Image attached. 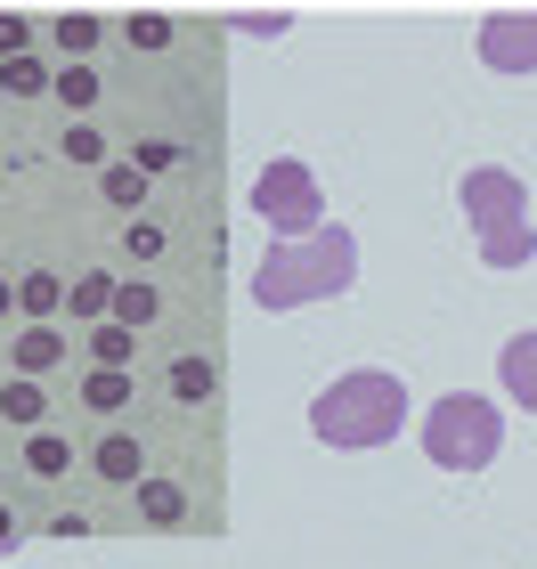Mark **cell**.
Returning <instances> with one entry per match:
<instances>
[{
	"instance_id": "1",
	"label": "cell",
	"mask_w": 537,
	"mask_h": 569,
	"mask_svg": "<svg viewBox=\"0 0 537 569\" xmlns=\"http://www.w3.org/2000/svg\"><path fill=\"white\" fill-rule=\"evenodd\" d=\"M358 277V237L335 220L318 237H294V244H269V261L252 269V301L261 309H310L326 293H350Z\"/></svg>"
},
{
	"instance_id": "2",
	"label": "cell",
	"mask_w": 537,
	"mask_h": 569,
	"mask_svg": "<svg viewBox=\"0 0 537 569\" xmlns=\"http://www.w3.org/2000/svg\"><path fill=\"white\" fill-rule=\"evenodd\" d=\"M399 423H407V382L382 367H350L310 399V439H326V448H382V439H399Z\"/></svg>"
},
{
	"instance_id": "3",
	"label": "cell",
	"mask_w": 537,
	"mask_h": 569,
	"mask_svg": "<svg viewBox=\"0 0 537 569\" xmlns=\"http://www.w3.org/2000/svg\"><path fill=\"white\" fill-rule=\"evenodd\" d=\"M456 203H465L480 261L489 269H529L537 261V228H529V179H514L505 163H473L456 179Z\"/></svg>"
},
{
	"instance_id": "4",
	"label": "cell",
	"mask_w": 537,
	"mask_h": 569,
	"mask_svg": "<svg viewBox=\"0 0 537 569\" xmlns=\"http://www.w3.org/2000/svg\"><path fill=\"white\" fill-rule=\"evenodd\" d=\"M497 448H505V416L480 391H448L424 416V456L440 463V472H489Z\"/></svg>"
},
{
	"instance_id": "5",
	"label": "cell",
	"mask_w": 537,
	"mask_h": 569,
	"mask_svg": "<svg viewBox=\"0 0 537 569\" xmlns=\"http://www.w3.org/2000/svg\"><path fill=\"white\" fill-rule=\"evenodd\" d=\"M252 212H261L277 237H318L326 228V188H318V171L310 163H294V154H277V163L252 179Z\"/></svg>"
},
{
	"instance_id": "6",
	"label": "cell",
	"mask_w": 537,
	"mask_h": 569,
	"mask_svg": "<svg viewBox=\"0 0 537 569\" xmlns=\"http://www.w3.org/2000/svg\"><path fill=\"white\" fill-rule=\"evenodd\" d=\"M480 66L489 73H537V9L480 17Z\"/></svg>"
},
{
	"instance_id": "7",
	"label": "cell",
	"mask_w": 537,
	"mask_h": 569,
	"mask_svg": "<svg viewBox=\"0 0 537 569\" xmlns=\"http://www.w3.org/2000/svg\"><path fill=\"white\" fill-rule=\"evenodd\" d=\"M90 472L107 480V488H139V480H147V448H139L131 431H107V439L90 448Z\"/></svg>"
},
{
	"instance_id": "8",
	"label": "cell",
	"mask_w": 537,
	"mask_h": 569,
	"mask_svg": "<svg viewBox=\"0 0 537 569\" xmlns=\"http://www.w3.org/2000/svg\"><path fill=\"white\" fill-rule=\"evenodd\" d=\"M497 375H505V399L537 416V333H514V342L497 350Z\"/></svg>"
},
{
	"instance_id": "9",
	"label": "cell",
	"mask_w": 537,
	"mask_h": 569,
	"mask_svg": "<svg viewBox=\"0 0 537 569\" xmlns=\"http://www.w3.org/2000/svg\"><path fill=\"white\" fill-rule=\"evenodd\" d=\"M58 358H66V333H58V326H24L17 350H9V367H17V375H49Z\"/></svg>"
},
{
	"instance_id": "10",
	"label": "cell",
	"mask_w": 537,
	"mask_h": 569,
	"mask_svg": "<svg viewBox=\"0 0 537 569\" xmlns=\"http://www.w3.org/2000/svg\"><path fill=\"white\" fill-rule=\"evenodd\" d=\"M66 309H73V318H82V326H107V318H115V277H107V269L73 277V293H66Z\"/></svg>"
},
{
	"instance_id": "11",
	"label": "cell",
	"mask_w": 537,
	"mask_h": 569,
	"mask_svg": "<svg viewBox=\"0 0 537 569\" xmlns=\"http://www.w3.org/2000/svg\"><path fill=\"white\" fill-rule=\"evenodd\" d=\"M131 367H90V382H82V407H98V416H122L131 407Z\"/></svg>"
},
{
	"instance_id": "12",
	"label": "cell",
	"mask_w": 537,
	"mask_h": 569,
	"mask_svg": "<svg viewBox=\"0 0 537 569\" xmlns=\"http://www.w3.org/2000/svg\"><path fill=\"white\" fill-rule=\"evenodd\" d=\"M139 512L156 529H179L188 521V488H171V480H139Z\"/></svg>"
},
{
	"instance_id": "13",
	"label": "cell",
	"mask_w": 537,
	"mask_h": 569,
	"mask_svg": "<svg viewBox=\"0 0 537 569\" xmlns=\"http://www.w3.org/2000/svg\"><path fill=\"white\" fill-rule=\"evenodd\" d=\"M163 318V301L156 293H147V284L131 277V284H115V326H131V333H147V326H156Z\"/></svg>"
},
{
	"instance_id": "14",
	"label": "cell",
	"mask_w": 537,
	"mask_h": 569,
	"mask_svg": "<svg viewBox=\"0 0 537 569\" xmlns=\"http://www.w3.org/2000/svg\"><path fill=\"white\" fill-rule=\"evenodd\" d=\"M17 309H24V318H33V326H49V309H66V284L49 277V269H33V277L17 284Z\"/></svg>"
},
{
	"instance_id": "15",
	"label": "cell",
	"mask_w": 537,
	"mask_h": 569,
	"mask_svg": "<svg viewBox=\"0 0 537 569\" xmlns=\"http://www.w3.org/2000/svg\"><path fill=\"white\" fill-rule=\"evenodd\" d=\"M131 350H139V333L131 326H90V358H98V367H131Z\"/></svg>"
},
{
	"instance_id": "16",
	"label": "cell",
	"mask_w": 537,
	"mask_h": 569,
	"mask_svg": "<svg viewBox=\"0 0 537 569\" xmlns=\"http://www.w3.org/2000/svg\"><path fill=\"white\" fill-rule=\"evenodd\" d=\"M220 391V375H212V358H179V367H171V399H212Z\"/></svg>"
},
{
	"instance_id": "17",
	"label": "cell",
	"mask_w": 537,
	"mask_h": 569,
	"mask_svg": "<svg viewBox=\"0 0 537 569\" xmlns=\"http://www.w3.org/2000/svg\"><path fill=\"white\" fill-rule=\"evenodd\" d=\"M49 90H58V107H66V114H90V107H98V73H90V66H66Z\"/></svg>"
},
{
	"instance_id": "18",
	"label": "cell",
	"mask_w": 537,
	"mask_h": 569,
	"mask_svg": "<svg viewBox=\"0 0 537 569\" xmlns=\"http://www.w3.org/2000/svg\"><path fill=\"white\" fill-rule=\"evenodd\" d=\"M98 188H107V203L131 212V203H147V171L139 163H107V171H98Z\"/></svg>"
},
{
	"instance_id": "19",
	"label": "cell",
	"mask_w": 537,
	"mask_h": 569,
	"mask_svg": "<svg viewBox=\"0 0 537 569\" xmlns=\"http://www.w3.org/2000/svg\"><path fill=\"white\" fill-rule=\"evenodd\" d=\"M0 416H9V423H41V382L33 375L0 382Z\"/></svg>"
},
{
	"instance_id": "20",
	"label": "cell",
	"mask_w": 537,
	"mask_h": 569,
	"mask_svg": "<svg viewBox=\"0 0 537 569\" xmlns=\"http://www.w3.org/2000/svg\"><path fill=\"white\" fill-rule=\"evenodd\" d=\"M0 82H9V90H17V98H41V90H49V82H58V73H49V66H41V58H33V49H24V58H9V66H0Z\"/></svg>"
},
{
	"instance_id": "21",
	"label": "cell",
	"mask_w": 537,
	"mask_h": 569,
	"mask_svg": "<svg viewBox=\"0 0 537 569\" xmlns=\"http://www.w3.org/2000/svg\"><path fill=\"white\" fill-rule=\"evenodd\" d=\"M24 463H33L41 480H58L66 463H73V448H66V439H49V431H33V439H24Z\"/></svg>"
},
{
	"instance_id": "22",
	"label": "cell",
	"mask_w": 537,
	"mask_h": 569,
	"mask_svg": "<svg viewBox=\"0 0 537 569\" xmlns=\"http://www.w3.org/2000/svg\"><path fill=\"white\" fill-rule=\"evenodd\" d=\"M228 24H237V33H252V41H277V33L294 24V9H237Z\"/></svg>"
},
{
	"instance_id": "23",
	"label": "cell",
	"mask_w": 537,
	"mask_h": 569,
	"mask_svg": "<svg viewBox=\"0 0 537 569\" xmlns=\"http://www.w3.org/2000/svg\"><path fill=\"white\" fill-rule=\"evenodd\" d=\"M98 41V17L90 9H73V17H58V49H73V66H82V49Z\"/></svg>"
},
{
	"instance_id": "24",
	"label": "cell",
	"mask_w": 537,
	"mask_h": 569,
	"mask_svg": "<svg viewBox=\"0 0 537 569\" xmlns=\"http://www.w3.org/2000/svg\"><path fill=\"white\" fill-rule=\"evenodd\" d=\"M122 252H131V261H156V252H163V228H147V220H139L131 237H122Z\"/></svg>"
},
{
	"instance_id": "25",
	"label": "cell",
	"mask_w": 537,
	"mask_h": 569,
	"mask_svg": "<svg viewBox=\"0 0 537 569\" xmlns=\"http://www.w3.org/2000/svg\"><path fill=\"white\" fill-rule=\"evenodd\" d=\"M131 163H139V171H171V163H179V147H171V139H147Z\"/></svg>"
},
{
	"instance_id": "26",
	"label": "cell",
	"mask_w": 537,
	"mask_h": 569,
	"mask_svg": "<svg viewBox=\"0 0 537 569\" xmlns=\"http://www.w3.org/2000/svg\"><path fill=\"white\" fill-rule=\"evenodd\" d=\"M131 41L139 49H163L171 41V17H131Z\"/></svg>"
},
{
	"instance_id": "27",
	"label": "cell",
	"mask_w": 537,
	"mask_h": 569,
	"mask_svg": "<svg viewBox=\"0 0 537 569\" xmlns=\"http://www.w3.org/2000/svg\"><path fill=\"white\" fill-rule=\"evenodd\" d=\"M66 154H73V163H98V131H90V122H73V131H66Z\"/></svg>"
},
{
	"instance_id": "28",
	"label": "cell",
	"mask_w": 537,
	"mask_h": 569,
	"mask_svg": "<svg viewBox=\"0 0 537 569\" xmlns=\"http://www.w3.org/2000/svg\"><path fill=\"white\" fill-rule=\"evenodd\" d=\"M24 58V17H0V66Z\"/></svg>"
},
{
	"instance_id": "29",
	"label": "cell",
	"mask_w": 537,
	"mask_h": 569,
	"mask_svg": "<svg viewBox=\"0 0 537 569\" xmlns=\"http://www.w3.org/2000/svg\"><path fill=\"white\" fill-rule=\"evenodd\" d=\"M9 546H17V512L0 505V553H9Z\"/></svg>"
},
{
	"instance_id": "30",
	"label": "cell",
	"mask_w": 537,
	"mask_h": 569,
	"mask_svg": "<svg viewBox=\"0 0 537 569\" xmlns=\"http://www.w3.org/2000/svg\"><path fill=\"white\" fill-rule=\"evenodd\" d=\"M9 301H17V293H9V277H0V318H9Z\"/></svg>"
}]
</instances>
